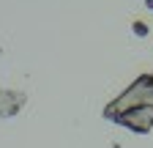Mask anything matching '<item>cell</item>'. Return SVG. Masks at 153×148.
Instances as JSON below:
<instances>
[{
	"instance_id": "obj_1",
	"label": "cell",
	"mask_w": 153,
	"mask_h": 148,
	"mask_svg": "<svg viewBox=\"0 0 153 148\" xmlns=\"http://www.w3.org/2000/svg\"><path fill=\"white\" fill-rule=\"evenodd\" d=\"M101 115L104 121L134 135H148L153 129V71L134 77L123 93L101 110Z\"/></svg>"
},
{
	"instance_id": "obj_2",
	"label": "cell",
	"mask_w": 153,
	"mask_h": 148,
	"mask_svg": "<svg viewBox=\"0 0 153 148\" xmlns=\"http://www.w3.org/2000/svg\"><path fill=\"white\" fill-rule=\"evenodd\" d=\"M142 3H145V6H148V8L153 11V0H142Z\"/></svg>"
}]
</instances>
